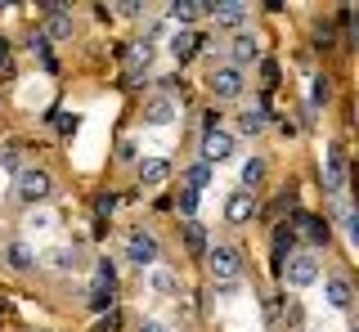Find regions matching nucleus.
<instances>
[{
    "instance_id": "13",
    "label": "nucleus",
    "mask_w": 359,
    "mask_h": 332,
    "mask_svg": "<svg viewBox=\"0 0 359 332\" xmlns=\"http://www.w3.org/2000/svg\"><path fill=\"white\" fill-rule=\"evenodd\" d=\"M207 14L216 18V27H238L247 18V5H238V0H220V5H207Z\"/></svg>"
},
{
    "instance_id": "36",
    "label": "nucleus",
    "mask_w": 359,
    "mask_h": 332,
    "mask_svg": "<svg viewBox=\"0 0 359 332\" xmlns=\"http://www.w3.org/2000/svg\"><path fill=\"white\" fill-rule=\"evenodd\" d=\"M0 166H9V171H18V153H14V148H5V153H0Z\"/></svg>"
},
{
    "instance_id": "17",
    "label": "nucleus",
    "mask_w": 359,
    "mask_h": 332,
    "mask_svg": "<svg viewBox=\"0 0 359 332\" xmlns=\"http://www.w3.org/2000/svg\"><path fill=\"white\" fill-rule=\"evenodd\" d=\"M229 54H233V63H252V59H261V41H256L252 32H238L233 46H229Z\"/></svg>"
},
{
    "instance_id": "15",
    "label": "nucleus",
    "mask_w": 359,
    "mask_h": 332,
    "mask_svg": "<svg viewBox=\"0 0 359 332\" xmlns=\"http://www.w3.org/2000/svg\"><path fill=\"white\" fill-rule=\"evenodd\" d=\"M153 68V46H130L126 50V81H140Z\"/></svg>"
},
{
    "instance_id": "18",
    "label": "nucleus",
    "mask_w": 359,
    "mask_h": 332,
    "mask_svg": "<svg viewBox=\"0 0 359 332\" xmlns=\"http://www.w3.org/2000/svg\"><path fill=\"white\" fill-rule=\"evenodd\" d=\"M198 50H202V36H194V32H175V36H171V54H175V63H189Z\"/></svg>"
},
{
    "instance_id": "6",
    "label": "nucleus",
    "mask_w": 359,
    "mask_h": 332,
    "mask_svg": "<svg viewBox=\"0 0 359 332\" xmlns=\"http://www.w3.org/2000/svg\"><path fill=\"white\" fill-rule=\"evenodd\" d=\"M229 153H233V135L216 126V130H207V135H202V158H198V162L216 166V162H224V158H229Z\"/></svg>"
},
{
    "instance_id": "10",
    "label": "nucleus",
    "mask_w": 359,
    "mask_h": 332,
    "mask_svg": "<svg viewBox=\"0 0 359 332\" xmlns=\"http://www.w3.org/2000/svg\"><path fill=\"white\" fill-rule=\"evenodd\" d=\"M252 216H256V198L247 193V189H238V193L224 198V220H229V225H247Z\"/></svg>"
},
{
    "instance_id": "23",
    "label": "nucleus",
    "mask_w": 359,
    "mask_h": 332,
    "mask_svg": "<svg viewBox=\"0 0 359 332\" xmlns=\"http://www.w3.org/2000/svg\"><path fill=\"white\" fill-rule=\"evenodd\" d=\"M265 166H269L265 158H247V162H243V171H238V180H243V189H247V193H252V189H256V184H261V180H265Z\"/></svg>"
},
{
    "instance_id": "24",
    "label": "nucleus",
    "mask_w": 359,
    "mask_h": 332,
    "mask_svg": "<svg viewBox=\"0 0 359 332\" xmlns=\"http://www.w3.org/2000/svg\"><path fill=\"white\" fill-rule=\"evenodd\" d=\"M292 247H297V234H292L287 225H278L274 229V265H278V270H283V261L292 256Z\"/></svg>"
},
{
    "instance_id": "9",
    "label": "nucleus",
    "mask_w": 359,
    "mask_h": 332,
    "mask_svg": "<svg viewBox=\"0 0 359 332\" xmlns=\"http://www.w3.org/2000/svg\"><path fill=\"white\" fill-rule=\"evenodd\" d=\"M211 95L224 99V104H229V99H238L243 95V72L238 68H216V72H211Z\"/></svg>"
},
{
    "instance_id": "21",
    "label": "nucleus",
    "mask_w": 359,
    "mask_h": 332,
    "mask_svg": "<svg viewBox=\"0 0 359 332\" xmlns=\"http://www.w3.org/2000/svg\"><path fill=\"white\" fill-rule=\"evenodd\" d=\"M202 14H207V5H198V0H175V5H171V18H175V23L180 27H189V23H198V18Z\"/></svg>"
},
{
    "instance_id": "39",
    "label": "nucleus",
    "mask_w": 359,
    "mask_h": 332,
    "mask_svg": "<svg viewBox=\"0 0 359 332\" xmlns=\"http://www.w3.org/2000/svg\"><path fill=\"white\" fill-rule=\"evenodd\" d=\"M306 332H314V328H306Z\"/></svg>"
},
{
    "instance_id": "16",
    "label": "nucleus",
    "mask_w": 359,
    "mask_h": 332,
    "mask_svg": "<svg viewBox=\"0 0 359 332\" xmlns=\"http://www.w3.org/2000/svg\"><path fill=\"white\" fill-rule=\"evenodd\" d=\"M323 296H328V305L341 310V314L355 305V292H351V283H346V279H328V283H323Z\"/></svg>"
},
{
    "instance_id": "20",
    "label": "nucleus",
    "mask_w": 359,
    "mask_h": 332,
    "mask_svg": "<svg viewBox=\"0 0 359 332\" xmlns=\"http://www.w3.org/2000/svg\"><path fill=\"white\" fill-rule=\"evenodd\" d=\"M180 238H184V247L194 251V256H207V229H202L198 220H184V229H180Z\"/></svg>"
},
{
    "instance_id": "31",
    "label": "nucleus",
    "mask_w": 359,
    "mask_h": 332,
    "mask_svg": "<svg viewBox=\"0 0 359 332\" xmlns=\"http://www.w3.org/2000/svg\"><path fill=\"white\" fill-rule=\"evenodd\" d=\"M328 95H332V81H328V76H314V95H310V104H314V108L328 104Z\"/></svg>"
},
{
    "instance_id": "34",
    "label": "nucleus",
    "mask_w": 359,
    "mask_h": 332,
    "mask_svg": "<svg viewBox=\"0 0 359 332\" xmlns=\"http://www.w3.org/2000/svg\"><path fill=\"white\" fill-rule=\"evenodd\" d=\"M54 130H59V135H72V130H76V117H67V113H54Z\"/></svg>"
},
{
    "instance_id": "5",
    "label": "nucleus",
    "mask_w": 359,
    "mask_h": 332,
    "mask_svg": "<svg viewBox=\"0 0 359 332\" xmlns=\"http://www.w3.org/2000/svg\"><path fill=\"white\" fill-rule=\"evenodd\" d=\"M157 251H162V247H157V238H153V234H144V229L126 234V261H130V265H140V270H144V265H153V261H157Z\"/></svg>"
},
{
    "instance_id": "19",
    "label": "nucleus",
    "mask_w": 359,
    "mask_h": 332,
    "mask_svg": "<svg viewBox=\"0 0 359 332\" xmlns=\"http://www.w3.org/2000/svg\"><path fill=\"white\" fill-rule=\"evenodd\" d=\"M41 265H45V270H54V274H67V270L76 265V251H72V247H50V251L41 256Z\"/></svg>"
},
{
    "instance_id": "11",
    "label": "nucleus",
    "mask_w": 359,
    "mask_h": 332,
    "mask_svg": "<svg viewBox=\"0 0 359 332\" xmlns=\"http://www.w3.org/2000/svg\"><path fill=\"white\" fill-rule=\"evenodd\" d=\"M144 121H149V126H171V121H175L171 95H149V104H144Z\"/></svg>"
},
{
    "instance_id": "28",
    "label": "nucleus",
    "mask_w": 359,
    "mask_h": 332,
    "mask_svg": "<svg viewBox=\"0 0 359 332\" xmlns=\"http://www.w3.org/2000/svg\"><path fill=\"white\" fill-rule=\"evenodd\" d=\"M184 180H189L184 189H194V193H198V189H207V184H211V166H207V162H194V166H189V175H184Z\"/></svg>"
},
{
    "instance_id": "2",
    "label": "nucleus",
    "mask_w": 359,
    "mask_h": 332,
    "mask_svg": "<svg viewBox=\"0 0 359 332\" xmlns=\"http://www.w3.org/2000/svg\"><path fill=\"white\" fill-rule=\"evenodd\" d=\"M207 270L216 274L220 283H238V274H243V251L233 247V242H216V247H207Z\"/></svg>"
},
{
    "instance_id": "12",
    "label": "nucleus",
    "mask_w": 359,
    "mask_h": 332,
    "mask_svg": "<svg viewBox=\"0 0 359 332\" xmlns=\"http://www.w3.org/2000/svg\"><path fill=\"white\" fill-rule=\"evenodd\" d=\"M171 180V162L166 158H144L140 162V184L144 189H157V184H166Z\"/></svg>"
},
{
    "instance_id": "14",
    "label": "nucleus",
    "mask_w": 359,
    "mask_h": 332,
    "mask_svg": "<svg viewBox=\"0 0 359 332\" xmlns=\"http://www.w3.org/2000/svg\"><path fill=\"white\" fill-rule=\"evenodd\" d=\"M5 265L18 270V274H27V270H36V256H32V247L22 238H14V242H5Z\"/></svg>"
},
{
    "instance_id": "29",
    "label": "nucleus",
    "mask_w": 359,
    "mask_h": 332,
    "mask_svg": "<svg viewBox=\"0 0 359 332\" xmlns=\"http://www.w3.org/2000/svg\"><path fill=\"white\" fill-rule=\"evenodd\" d=\"M27 46H32V54H36V59L45 63V72H59V63H54V54H50V46H45V36H41V32H32V41H27Z\"/></svg>"
},
{
    "instance_id": "25",
    "label": "nucleus",
    "mask_w": 359,
    "mask_h": 332,
    "mask_svg": "<svg viewBox=\"0 0 359 332\" xmlns=\"http://www.w3.org/2000/svg\"><path fill=\"white\" fill-rule=\"evenodd\" d=\"M149 283H153V292H157V296H180V279H175L171 270H153V274H149Z\"/></svg>"
},
{
    "instance_id": "26",
    "label": "nucleus",
    "mask_w": 359,
    "mask_h": 332,
    "mask_svg": "<svg viewBox=\"0 0 359 332\" xmlns=\"http://www.w3.org/2000/svg\"><path fill=\"white\" fill-rule=\"evenodd\" d=\"M238 130L243 135H261L265 130V108H247V113H238Z\"/></svg>"
},
{
    "instance_id": "32",
    "label": "nucleus",
    "mask_w": 359,
    "mask_h": 332,
    "mask_svg": "<svg viewBox=\"0 0 359 332\" xmlns=\"http://www.w3.org/2000/svg\"><path fill=\"white\" fill-rule=\"evenodd\" d=\"M108 310H112V296H104V292H90V314H99V319H104Z\"/></svg>"
},
{
    "instance_id": "33",
    "label": "nucleus",
    "mask_w": 359,
    "mask_h": 332,
    "mask_svg": "<svg viewBox=\"0 0 359 332\" xmlns=\"http://www.w3.org/2000/svg\"><path fill=\"white\" fill-rule=\"evenodd\" d=\"M95 212L99 216H112V212H117V198H112V193H99L95 198Z\"/></svg>"
},
{
    "instance_id": "1",
    "label": "nucleus",
    "mask_w": 359,
    "mask_h": 332,
    "mask_svg": "<svg viewBox=\"0 0 359 332\" xmlns=\"http://www.w3.org/2000/svg\"><path fill=\"white\" fill-rule=\"evenodd\" d=\"M14 193H18V202H22V207L45 202V198L54 193L50 171H45V166H22V171H18V184H14Z\"/></svg>"
},
{
    "instance_id": "3",
    "label": "nucleus",
    "mask_w": 359,
    "mask_h": 332,
    "mask_svg": "<svg viewBox=\"0 0 359 332\" xmlns=\"http://www.w3.org/2000/svg\"><path fill=\"white\" fill-rule=\"evenodd\" d=\"M287 229L297 234V242H310V247H328V225H323L319 216H310V212H292V220H287Z\"/></svg>"
},
{
    "instance_id": "4",
    "label": "nucleus",
    "mask_w": 359,
    "mask_h": 332,
    "mask_svg": "<svg viewBox=\"0 0 359 332\" xmlns=\"http://www.w3.org/2000/svg\"><path fill=\"white\" fill-rule=\"evenodd\" d=\"M283 279L292 283V287H310L314 279H319V256H310V251H292V256L283 261Z\"/></svg>"
},
{
    "instance_id": "7",
    "label": "nucleus",
    "mask_w": 359,
    "mask_h": 332,
    "mask_svg": "<svg viewBox=\"0 0 359 332\" xmlns=\"http://www.w3.org/2000/svg\"><path fill=\"white\" fill-rule=\"evenodd\" d=\"M41 14H45L41 36H50V41H67V36H72V14H67L63 5H41Z\"/></svg>"
},
{
    "instance_id": "38",
    "label": "nucleus",
    "mask_w": 359,
    "mask_h": 332,
    "mask_svg": "<svg viewBox=\"0 0 359 332\" xmlns=\"http://www.w3.org/2000/svg\"><path fill=\"white\" fill-rule=\"evenodd\" d=\"M351 332H359V328H351Z\"/></svg>"
},
{
    "instance_id": "30",
    "label": "nucleus",
    "mask_w": 359,
    "mask_h": 332,
    "mask_svg": "<svg viewBox=\"0 0 359 332\" xmlns=\"http://www.w3.org/2000/svg\"><path fill=\"white\" fill-rule=\"evenodd\" d=\"M171 207H175L184 220H194V216H198V193H194V189H180V198H175Z\"/></svg>"
},
{
    "instance_id": "37",
    "label": "nucleus",
    "mask_w": 359,
    "mask_h": 332,
    "mask_svg": "<svg viewBox=\"0 0 359 332\" xmlns=\"http://www.w3.org/2000/svg\"><path fill=\"white\" fill-rule=\"evenodd\" d=\"M0 68H9V41L0 36Z\"/></svg>"
},
{
    "instance_id": "27",
    "label": "nucleus",
    "mask_w": 359,
    "mask_h": 332,
    "mask_svg": "<svg viewBox=\"0 0 359 332\" xmlns=\"http://www.w3.org/2000/svg\"><path fill=\"white\" fill-rule=\"evenodd\" d=\"M278 314H283L287 328H306V305L301 301H278Z\"/></svg>"
},
{
    "instance_id": "35",
    "label": "nucleus",
    "mask_w": 359,
    "mask_h": 332,
    "mask_svg": "<svg viewBox=\"0 0 359 332\" xmlns=\"http://www.w3.org/2000/svg\"><path fill=\"white\" fill-rule=\"evenodd\" d=\"M135 332H171V328H166V324H157V319H144V324L135 328Z\"/></svg>"
},
{
    "instance_id": "22",
    "label": "nucleus",
    "mask_w": 359,
    "mask_h": 332,
    "mask_svg": "<svg viewBox=\"0 0 359 332\" xmlns=\"http://www.w3.org/2000/svg\"><path fill=\"white\" fill-rule=\"evenodd\" d=\"M95 292H104V296L117 292V265H112V261H99L95 265Z\"/></svg>"
},
{
    "instance_id": "8",
    "label": "nucleus",
    "mask_w": 359,
    "mask_h": 332,
    "mask_svg": "<svg viewBox=\"0 0 359 332\" xmlns=\"http://www.w3.org/2000/svg\"><path fill=\"white\" fill-rule=\"evenodd\" d=\"M323 189H328V193L346 189V153H341V144L328 148V162H323Z\"/></svg>"
}]
</instances>
